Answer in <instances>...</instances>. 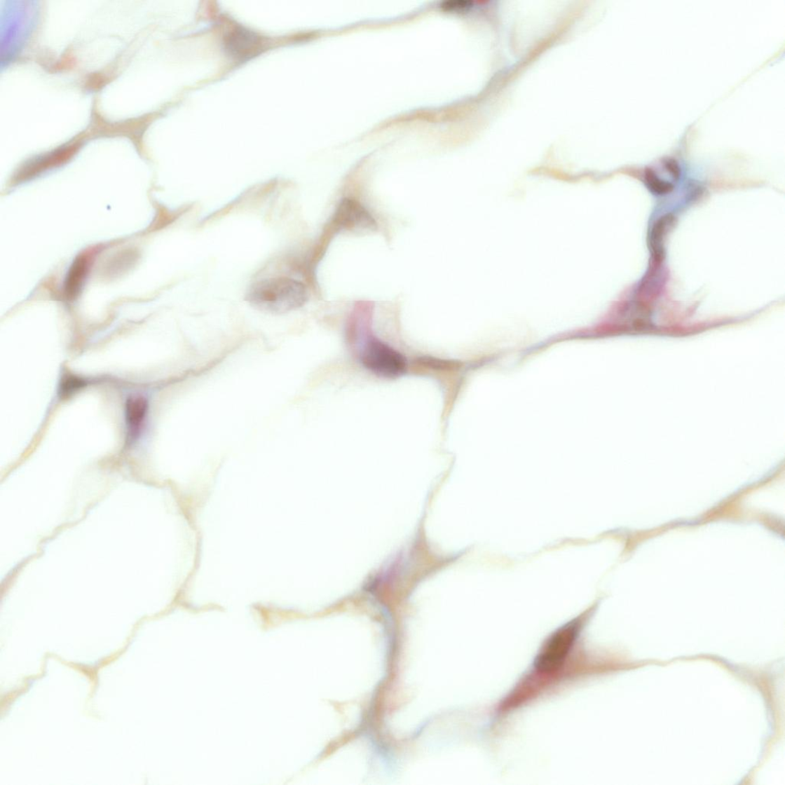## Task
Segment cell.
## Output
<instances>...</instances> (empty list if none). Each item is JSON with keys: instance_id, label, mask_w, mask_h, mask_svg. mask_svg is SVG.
<instances>
[{"instance_id": "1", "label": "cell", "mask_w": 785, "mask_h": 785, "mask_svg": "<svg viewBox=\"0 0 785 785\" xmlns=\"http://www.w3.org/2000/svg\"><path fill=\"white\" fill-rule=\"evenodd\" d=\"M247 299L264 312L282 314L303 306L308 300L306 286L289 278H273L250 286Z\"/></svg>"}, {"instance_id": "2", "label": "cell", "mask_w": 785, "mask_h": 785, "mask_svg": "<svg viewBox=\"0 0 785 785\" xmlns=\"http://www.w3.org/2000/svg\"><path fill=\"white\" fill-rule=\"evenodd\" d=\"M594 610L595 605L556 629L547 638L534 661V668L538 673L552 674L557 672L566 664L585 620Z\"/></svg>"}, {"instance_id": "3", "label": "cell", "mask_w": 785, "mask_h": 785, "mask_svg": "<svg viewBox=\"0 0 785 785\" xmlns=\"http://www.w3.org/2000/svg\"><path fill=\"white\" fill-rule=\"evenodd\" d=\"M361 362L368 371L379 377L394 379L406 373V358L386 343L371 337L362 350Z\"/></svg>"}, {"instance_id": "4", "label": "cell", "mask_w": 785, "mask_h": 785, "mask_svg": "<svg viewBox=\"0 0 785 785\" xmlns=\"http://www.w3.org/2000/svg\"><path fill=\"white\" fill-rule=\"evenodd\" d=\"M333 224L342 231H374L377 223L370 212L358 201L343 199L334 212Z\"/></svg>"}, {"instance_id": "5", "label": "cell", "mask_w": 785, "mask_h": 785, "mask_svg": "<svg viewBox=\"0 0 785 785\" xmlns=\"http://www.w3.org/2000/svg\"><path fill=\"white\" fill-rule=\"evenodd\" d=\"M224 44L227 54L240 62L250 60L264 48L263 42L256 32L241 26L228 32Z\"/></svg>"}, {"instance_id": "6", "label": "cell", "mask_w": 785, "mask_h": 785, "mask_svg": "<svg viewBox=\"0 0 785 785\" xmlns=\"http://www.w3.org/2000/svg\"><path fill=\"white\" fill-rule=\"evenodd\" d=\"M89 261L86 256L79 257L74 261L64 283V292L67 299H74L78 294L88 271Z\"/></svg>"}, {"instance_id": "7", "label": "cell", "mask_w": 785, "mask_h": 785, "mask_svg": "<svg viewBox=\"0 0 785 785\" xmlns=\"http://www.w3.org/2000/svg\"><path fill=\"white\" fill-rule=\"evenodd\" d=\"M674 217L668 214L661 217L654 225L651 232V248L656 259L660 260L664 256V249L662 247V237L667 233V230L674 223Z\"/></svg>"}, {"instance_id": "8", "label": "cell", "mask_w": 785, "mask_h": 785, "mask_svg": "<svg viewBox=\"0 0 785 785\" xmlns=\"http://www.w3.org/2000/svg\"><path fill=\"white\" fill-rule=\"evenodd\" d=\"M147 411V404L142 397H134L128 400L126 405V419L130 428L134 430L140 427L144 421Z\"/></svg>"}, {"instance_id": "9", "label": "cell", "mask_w": 785, "mask_h": 785, "mask_svg": "<svg viewBox=\"0 0 785 785\" xmlns=\"http://www.w3.org/2000/svg\"><path fill=\"white\" fill-rule=\"evenodd\" d=\"M645 179L650 190L654 193L660 195L667 194L672 192L674 190V185L672 184L662 181V179H660L650 169L646 170Z\"/></svg>"}, {"instance_id": "10", "label": "cell", "mask_w": 785, "mask_h": 785, "mask_svg": "<svg viewBox=\"0 0 785 785\" xmlns=\"http://www.w3.org/2000/svg\"><path fill=\"white\" fill-rule=\"evenodd\" d=\"M83 386L84 382L83 381L75 377H67L63 380L61 384L60 392L63 396H67Z\"/></svg>"}, {"instance_id": "11", "label": "cell", "mask_w": 785, "mask_h": 785, "mask_svg": "<svg viewBox=\"0 0 785 785\" xmlns=\"http://www.w3.org/2000/svg\"><path fill=\"white\" fill-rule=\"evenodd\" d=\"M472 3L468 1H452L446 2L443 6L444 9L446 11L458 12L464 11L470 9Z\"/></svg>"}, {"instance_id": "12", "label": "cell", "mask_w": 785, "mask_h": 785, "mask_svg": "<svg viewBox=\"0 0 785 785\" xmlns=\"http://www.w3.org/2000/svg\"><path fill=\"white\" fill-rule=\"evenodd\" d=\"M666 168L672 175L674 178H678L681 176V170L678 168L676 162L674 160H669L666 162Z\"/></svg>"}]
</instances>
